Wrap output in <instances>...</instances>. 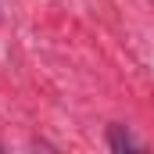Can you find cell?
Listing matches in <instances>:
<instances>
[{"instance_id":"6da1fadb","label":"cell","mask_w":154,"mask_h":154,"mask_svg":"<svg viewBox=\"0 0 154 154\" xmlns=\"http://www.w3.org/2000/svg\"><path fill=\"white\" fill-rule=\"evenodd\" d=\"M108 147H111V151H136L140 143L129 136L125 125H108Z\"/></svg>"}]
</instances>
